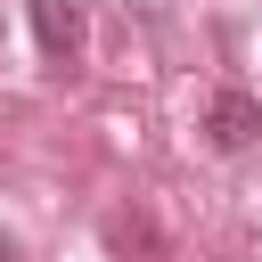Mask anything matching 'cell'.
Returning a JSON list of instances; mask_svg holds the SVG:
<instances>
[{
  "label": "cell",
  "instance_id": "1",
  "mask_svg": "<svg viewBox=\"0 0 262 262\" xmlns=\"http://www.w3.org/2000/svg\"><path fill=\"white\" fill-rule=\"evenodd\" d=\"M196 131H205V147H213V156H246V147L262 139V98L229 82V90H213V98H205V123H196Z\"/></svg>",
  "mask_w": 262,
  "mask_h": 262
},
{
  "label": "cell",
  "instance_id": "2",
  "mask_svg": "<svg viewBox=\"0 0 262 262\" xmlns=\"http://www.w3.org/2000/svg\"><path fill=\"white\" fill-rule=\"evenodd\" d=\"M25 8H33V33H41V57L74 66L82 57V0H25Z\"/></svg>",
  "mask_w": 262,
  "mask_h": 262
},
{
  "label": "cell",
  "instance_id": "3",
  "mask_svg": "<svg viewBox=\"0 0 262 262\" xmlns=\"http://www.w3.org/2000/svg\"><path fill=\"white\" fill-rule=\"evenodd\" d=\"M0 262H16V246H8V237H0Z\"/></svg>",
  "mask_w": 262,
  "mask_h": 262
},
{
  "label": "cell",
  "instance_id": "4",
  "mask_svg": "<svg viewBox=\"0 0 262 262\" xmlns=\"http://www.w3.org/2000/svg\"><path fill=\"white\" fill-rule=\"evenodd\" d=\"M0 49H8V41H0Z\"/></svg>",
  "mask_w": 262,
  "mask_h": 262
}]
</instances>
